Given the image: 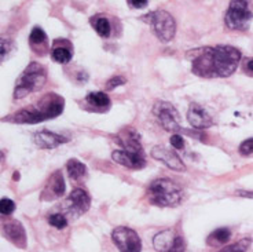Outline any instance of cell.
I'll use <instances>...</instances> for the list:
<instances>
[{
  "label": "cell",
  "instance_id": "f546056e",
  "mask_svg": "<svg viewBox=\"0 0 253 252\" xmlns=\"http://www.w3.org/2000/svg\"><path fill=\"white\" fill-rule=\"evenodd\" d=\"M129 4L135 8H143L147 6V0H129Z\"/></svg>",
  "mask_w": 253,
  "mask_h": 252
},
{
  "label": "cell",
  "instance_id": "7c38bea8",
  "mask_svg": "<svg viewBox=\"0 0 253 252\" xmlns=\"http://www.w3.org/2000/svg\"><path fill=\"white\" fill-rule=\"evenodd\" d=\"M112 157L117 164L124 165L131 170H140L146 165L145 153H133V151H126L124 149L114 151L112 153Z\"/></svg>",
  "mask_w": 253,
  "mask_h": 252
},
{
  "label": "cell",
  "instance_id": "44dd1931",
  "mask_svg": "<svg viewBox=\"0 0 253 252\" xmlns=\"http://www.w3.org/2000/svg\"><path fill=\"white\" fill-rule=\"evenodd\" d=\"M231 237V232L227 227H220V229H216L215 232L209 234L208 237V244L211 246H220V244H226L228 240Z\"/></svg>",
  "mask_w": 253,
  "mask_h": 252
},
{
  "label": "cell",
  "instance_id": "4fadbf2b",
  "mask_svg": "<svg viewBox=\"0 0 253 252\" xmlns=\"http://www.w3.org/2000/svg\"><path fill=\"white\" fill-rule=\"evenodd\" d=\"M187 120L190 126L196 130H204L213 124V120L209 116V113L198 103H191L187 110Z\"/></svg>",
  "mask_w": 253,
  "mask_h": 252
},
{
  "label": "cell",
  "instance_id": "7a4b0ae2",
  "mask_svg": "<svg viewBox=\"0 0 253 252\" xmlns=\"http://www.w3.org/2000/svg\"><path fill=\"white\" fill-rule=\"evenodd\" d=\"M62 98L59 95L54 94V93H50L48 95H45L44 98H42L33 107H26V109H22L17 113H14L10 117V121L35 124V123H40L43 120L58 117L62 113Z\"/></svg>",
  "mask_w": 253,
  "mask_h": 252
},
{
  "label": "cell",
  "instance_id": "6da1fadb",
  "mask_svg": "<svg viewBox=\"0 0 253 252\" xmlns=\"http://www.w3.org/2000/svg\"><path fill=\"white\" fill-rule=\"evenodd\" d=\"M241 61V52L231 46L201 49L193 59L191 69L197 76L215 79L228 77L235 72Z\"/></svg>",
  "mask_w": 253,
  "mask_h": 252
},
{
  "label": "cell",
  "instance_id": "603a6c76",
  "mask_svg": "<svg viewBox=\"0 0 253 252\" xmlns=\"http://www.w3.org/2000/svg\"><path fill=\"white\" fill-rule=\"evenodd\" d=\"M251 244H252V241H251V240L244 239V240H240V241H237V243H234V244H231V246L221 248L220 251H217V252H249Z\"/></svg>",
  "mask_w": 253,
  "mask_h": 252
},
{
  "label": "cell",
  "instance_id": "9c48e42d",
  "mask_svg": "<svg viewBox=\"0 0 253 252\" xmlns=\"http://www.w3.org/2000/svg\"><path fill=\"white\" fill-rule=\"evenodd\" d=\"M114 244L120 252H140L142 241L138 233L126 226L116 227L112 233Z\"/></svg>",
  "mask_w": 253,
  "mask_h": 252
},
{
  "label": "cell",
  "instance_id": "f1b7e54d",
  "mask_svg": "<svg viewBox=\"0 0 253 252\" xmlns=\"http://www.w3.org/2000/svg\"><path fill=\"white\" fill-rule=\"evenodd\" d=\"M171 145L177 149V151H182L184 148V139L180 134H173L171 137Z\"/></svg>",
  "mask_w": 253,
  "mask_h": 252
},
{
  "label": "cell",
  "instance_id": "e0dca14e",
  "mask_svg": "<svg viewBox=\"0 0 253 252\" xmlns=\"http://www.w3.org/2000/svg\"><path fill=\"white\" fill-rule=\"evenodd\" d=\"M65 190H66V186H65V179H63V175L61 171H57L52 177H51L50 182L47 185V189L43 193H47L50 192L52 195V199H58V197H62L65 195Z\"/></svg>",
  "mask_w": 253,
  "mask_h": 252
},
{
  "label": "cell",
  "instance_id": "9a60e30c",
  "mask_svg": "<svg viewBox=\"0 0 253 252\" xmlns=\"http://www.w3.org/2000/svg\"><path fill=\"white\" fill-rule=\"evenodd\" d=\"M33 141L42 149H54V148L68 142L69 139L65 138L62 135L51 133V131H40V133L35 134Z\"/></svg>",
  "mask_w": 253,
  "mask_h": 252
},
{
  "label": "cell",
  "instance_id": "484cf974",
  "mask_svg": "<svg viewBox=\"0 0 253 252\" xmlns=\"http://www.w3.org/2000/svg\"><path fill=\"white\" fill-rule=\"evenodd\" d=\"M15 211V202L10 199H1L0 200V212L1 215H11Z\"/></svg>",
  "mask_w": 253,
  "mask_h": 252
},
{
  "label": "cell",
  "instance_id": "52a82bcc",
  "mask_svg": "<svg viewBox=\"0 0 253 252\" xmlns=\"http://www.w3.org/2000/svg\"><path fill=\"white\" fill-rule=\"evenodd\" d=\"M153 114L157 119L158 124L164 128L165 131L177 134L182 131L180 126V116L176 107L172 105L171 102L157 101L153 106Z\"/></svg>",
  "mask_w": 253,
  "mask_h": 252
},
{
  "label": "cell",
  "instance_id": "3957f363",
  "mask_svg": "<svg viewBox=\"0 0 253 252\" xmlns=\"http://www.w3.org/2000/svg\"><path fill=\"white\" fill-rule=\"evenodd\" d=\"M182 188L168 178H160L147 188V199L157 207H177L183 200Z\"/></svg>",
  "mask_w": 253,
  "mask_h": 252
},
{
  "label": "cell",
  "instance_id": "277c9868",
  "mask_svg": "<svg viewBox=\"0 0 253 252\" xmlns=\"http://www.w3.org/2000/svg\"><path fill=\"white\" fill-rule=\"evenodd\" d=\"M45 79H47V73L40 63H29L17 80L15 89H14V98L21 100V98L28 97L31 93L42 90L44 87Z\"/></svg>",
  "mask_w": 253,
  "mask_h": 252
},
{
  "label": "cell",
  "instance_id": "d6986e66",
  "mask_svg": "<svg viewBox=\"0 0 253 252\" xmlns=\"http://www.w3.org/2000/svg\"><path fill=\"white\" fill-rule=\"evenodd\" d=\"M73 57V51L72 47H66V46H55L51 50V58L58 63H68Z\"/></svg>",
  "mask_w": 253,
  "mask_h": 252
},
{
  "label": "cell",
  "instance_id": "1f68e13d",
  "mask_svg": "<svg viewBox=\"0 0 253 252\" xmlns=\"http://www.w3.org/2000/svg\"><path fill=\"white\" fill-rule=\"evenodd\" d=\"M248 70H251L253 73V59H249V62H248Z\"/></svg>",
  "mask_w": 253,
  "mask_h": 252
},
{
  "label": "cell",
  "instance_id": "30bf717a",
  "mask_svg": "<svg viewBox=\"0 0 253 252\" xmlns=\"http://www.w3.org/2000/svg\"><path fill=\"white\" fill-rule=\"evenodd\" d=\"M65 211L70 214L73 218H79L84 215L91 207V197L83 189H75L63 202Z\"/></svg>",
  "mask_w": 253,
  "mask_h": 252
},
{
  "label": "cell",
  "instance_id": "83f0119b",
  "mask_svg": "<svg viewBox=\"0 0 253 252\" xmlns=\"http://www.w3.org/2000/svg\"><path fill=\"white\" fill-rule=\"evenodd\" d=\"M240 153L242 156H249L253 153V138L244 141L240 145Z\"/></svg>",
  "mask_w": 253,
  "mask_h": 252
},
{
  "label": "cell",
  "instance_id": "7402d4cb",
  "mask_svg": "<svg viewBox=\"0 0 253 252\" xmlns=\"http://www.w3.org/2000/svg\"><path fill=\"white\" fill-rule=\"evenodd\" d=\"M85 101L88 102L91 106L94 107H108L110 106V100L109 97L105 93H101V91H95V93H89L85 98Z\"/></svg>",
  "mask_w": 253,
  "mask_h": 252
},
{
  "label": "cell",
  "instance_id": "cb8c5ba5",
  "mask_svg": "<svg viewBox=\"0 0 253 252\" xmlns=\"http://www.w3.org/2000/svg\"><path fill=\"white\" fill-rule=\"evenodd\" d=\"M48 223L55 229H65L68 226V218L62 214H51L48 216Z\"/></svg>",
  "mask_w": 253,
  "mask_h": 252
},
{
  "label": "cell",
  "instance_id": "8992f818",
  "mask_svg": "<svg viewBox=\"0 0 253 252\" xmlns=\"http://www.w3.org/2000/svg\"><path fill=\"white\" fill-rule=\"evenodd\" d=\"M253 14L249 10L247 0H233L230 3L224 21L230 29L234 31H247L249 22L252 21Z\"/></svg>",
  "mask_w": 253,
  "mask_h": 252
},
{
  "label": "cell",
  "instance_id": "ba28073f",
  "mask_svg": "<svg viewBox=\"0 0 253 252\" xmlns=\"http://www.w3.org/2000/svg\"><path fill=\"white\" fill-rule=\"evenodd\" d=\"M153 246L157 252H184L186 250L184 239L172 229L156 234L153 239Z\"/></svg>",
  "mask_w": 253,
  "mask_h": 252
},
{
  "label": "cell",
  "instance_id": "2e32d148",
  "mask_svg": "<svg viewBox=\"0 0 253 252\" xmlns=\"http://www.w3.org/2000/svg\"><path fill=\"white\" fill-rule=\"evenodd\" d=\"M29 43H31L32 49L36 51L39 55H40L39 50H42V55H43L47 50V35H45V32L42 28L35 26L32 29L31 36H29Z\"/></svg>",
  "mask_w": 253,
  "mask_h": 252
},
{
  "label": "cell",
  "instance_id": "8fae6325",
  "mask_svg": "<svg viewBox=\"0 0 253 252\" xmlns=\"http://www.w3.org/2000/svg\"><path fill=\"white\" fill-rule=\"evenodd\" d=\"M152 156L158 161L164 163L167 167H169L171 170L183 172L186 170V165L180 160L176 153L165 146H154L152 149Z\"/></svg>",
  "mask_w": 253,
  "mask_h": 252
},
{
  "label": "cell",
  "instance_id": "5bb4252c",
  "mask_svg": "<svg viewBox=\"0 0 253 252\" xmlns=\"http://www.w3.org/2000/svg\"><path fill=\"white\" fill-rule=\"evenodd\" d=\"M3 233L7 237V240H10L14 246H17L18 248H25L26 247V232L21 222L10 221L4 223Z\"/></svg>",
  "mask_w": 253,
  "mask_h": 252
},
{
  "label": "cell",
  "instance_id": "5b68a950",
  "mask_svg": "<svg viewBox=\"0 0 253 252\" xmlns=\"http://www.w3.org/2000/svg\"><path fill=\"white\" fill-rule=\"evenodd\" d=\"M149 25L152 26L153 33L160 39L163 43H169L175 38L176 33V22L171 14L164 10H157L154 13L147 14L143 17Z\"/></svg>",
  "mask_w": 253,
  "mask_h": 252
},
{
  "label": "cell",
  "instance_id": "ac0fdd59",
  "mask_svg": "<svg viewBox=\"0 0 253 252\" xmlns=\"http://www.w3.org/2000/svg\"><path fill=\"white\" fill-rule=\"evenodd\" d=\"M91 25L95 29V32L101 36V38L106 39L110 36L112 33V25L109 22V19L103 15H94L92 18L89 19Z\"/></svg>",
  "mask_w": 253,
  "mask_h": 252
},
{
  "label": "cell",
  "instance_id": "4dcf8cb0",
  "mask_svg": "<svg viewBox=\"0 0 253 252\" xmlns=\"http://www.w3.org/2000/svg\"><path fill=\"white\" fill-rule=\"evenodd\" d=\"M235 195H237V196H242V197H249V199H253V193H252V192H242V190H240V192H237Z\"/></svg>",
  "mask_w": 253,
  "mask_h": 252
},
{
  "label": "cell",
  "instance_id": "ffe728a7",
  "mask_svg": "<svg viewBox=\"0 0 253 252\" xmlns=\"http://www.w3.org/2000/svg\"><path fill=\"white\" fill-rule=\"evenodd\" d=\"M66 170H68V175L72 179H75V181H79V179H82L85 174H87V167L82 163V161H79L76 158H72L68 161L66 164Z\"/></svg>",
  "mask_w": 253,
  "mask_h": 252
},
{
  "label": "cell",
  "instance_id": "d4e9b609",
  "mask_svg": "<svg viewBox=\"0 0 253 252\" xmlns=\"http://www.w3.org/2000/svg\"><path fill=\"white\" fill-rule=\"evenodd\" d=\"M15 49V46L11 40H7V39H1V47H0V52H1V61H6L7 57L11 54Z\"/></svg>",
  "mask_w": 253,
  "mask_h": 252
},
{
  "label": "cell",
  "instance_id": "4316f807",
  "mask_svg": "<svg viewBox=\"0 0 253 252\" xmlns=\"http://www.w3.org/2000/svg\"><path fill=\"white\" fill-rule=\"evenodd\" d=\"M126 83V77H121V76H114L112 79H109L108 84H106V89L108 90H114L116 87H120L124 86Z\"/></svg>",
  "mask_w": 253,
  "mask_h": 252
}]
</instances>
